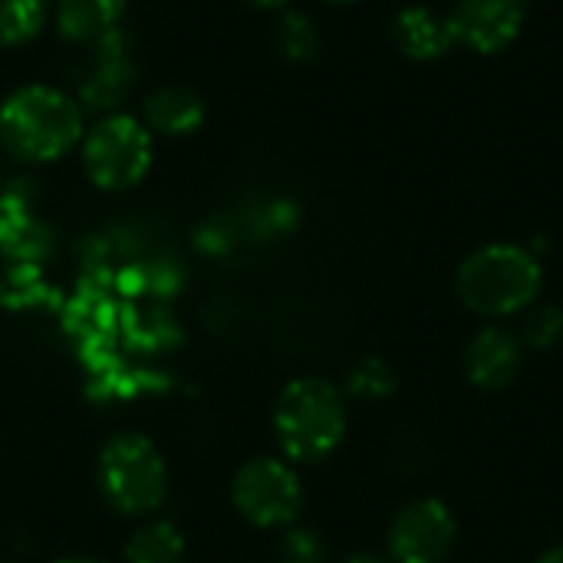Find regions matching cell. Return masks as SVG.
<instances>
[{
	"label": "cell",
	"mask_w": 563,
	"mask_h": 563,
	"mask_svg": "<svg viewBox=\"0 0 563 563\" xmlns=\"http://www.w3.org/2000/svg\"><path fill=\"white\" fill-rule=\"evenodd\" d=\"M86 135V112L76 96L30 82L0 102V148L26 165L66 158Z\"/></svg>",
	"instance_id": "cell-1"
},
{
	"label": "cell",
	"mask_w": 563,
	"mask_h": 563,
	"mask_svg": "<svg viewBox=\"0 0 563 563\" xmlns=\"http://www.w3.org/2000/svg\"><path fill=\"white\" fill-rule=\"evenodd\" d=\"M544 290V267L534 251L495 241L475 247L455 271V294L465 310L488 323L528 313Z\"/></svg>",
	"instance_id": "cell-2"
},
{
	"label": "cell",
	"mask_w": 563,
	"mask_h": 563,
	"mask_svg": "<svg viewBox=\"0 0 563 563\" xmlns=\"http://www.w3.org/2000/svg\"><path fill=\"white\" fill-rule=\"evenodd\" d=\"M274 435L290 465H317L330 459L346 435V396L323 376L290 379L274 399Z\"/></svg>",
	"instance_id": "cell-3"
},
{
	"label": "cell",
	"mask_w": 563,
	"mask_h": 563,
	"mask_svg": "<svg viewBox=\"0 0 563 563\" xmlns=\"http://www.w3.org/2000/svg\"><path fill=\"white\" fill-rule=\"evenodd\" d=\"M96 485L112 511L145 518L168 498V468L162 452L145 435L119 432L99 449Z\"/></svg>",
	"instance_id": "cell-4"
},
{
	"label": "cell",
	"mask_w": 563,
	"mask_h": 563,
	"mask_svg": "<svg viewBox=\"0 0 563 563\" xmlns=\"http://www.w3.org/2000/svg\"><path fill=\"white\" fill-rule=\"evenodd\" d=\"M79 155L86 178L99 191H129L148 175L155 148L142 119L129 112H109L86 129Z\"/></svg>",
	"instance_id": "cell-5"
},
{
	"label": "cell",
	"mask_w": 563,
	"mask_h": 563,
	"mask_svg": "<svg viewBox=\"0 0 563 563\" xmlns=\"http://www.w3.org/2000/svg\"><path fill=\"white\" fill-rule=\"evenodd\" d=\"M231 501L238 515L254 528H290L303 511V485L287 459L261 455L234 472Z\"/></svg>",
	"instance_id": "cell-6"
},
{
	"label": "cell",
	"mask_w": 563,
	"mask_h": 563,
	"mask_svg": "<svg viewBox=\"0 0 563 563\" xmlns=\"http://www.w3.org/2000/svg\"><path fill=\"white\" fill-rule=\"evenodd\" d=\"M459 544L455 511L442 498L406 501L386 531L389 563H445Z\"/></svg>",
	"instance_id": "cell-7"
},
{
	"label": "cell",
	"mask_w": 563,
	"mask_h": 563,
	"mask_svg": "<svg viewBox=\"0 0 563 563\" xmlns=\"http://www.w3.org/2000/svg\"><path fill=\"white\" fill-rule=\"evenodd\" d=\"M531 13V0H455L449 20L455 40L478 56H495L508 49Z\"/></svg>",
	"instance_id": "cell-8"
},
{
	"label": "cell",
	"mask_w": 563,
	"mask_h": 563,
	"mask_svg": "<svg viewBox=\"0 0 563 563\" xmlns=\"http://www.w3.org/2000/svg\"><path fill=\"white\" fill-rule=\"evenodd\" d=\"M125 46H129L125 30H115L106 40L89 46L92 49V69L86 73V79L76 89L82 112L86 109L96 115L122 112V102L129 99V92L135 86V66H132Z\"/></svg>",
	"instance_id": "cell-9"
},
{
	"label": "cell",
	"mask_w": 563,
	"mask_h": 563,
	"mask_svg": "<svg viewBox=\"0 0 563 563\" xmlns=\"http://www.w3.org/2000/svg\"><path fill=\"white\" fill-rule=\"evenodd\" d=\"M521 366H525V343L505 323L482 327L462 353L465 379L482 393L508 389L518 379Z\"/></svg>",
	"instance_id": "cell-10"
},
{
	"label": "cell",
	"mask_w": 563,
	"mask_h": 563,
	"mask_svg": "<svg viewBox=\"0 0 563 563\" xmlns=\"http://www.w3.org/2000/svg\"><path fill=\"white\" fill-rule=\"evenodd\" d=\"M393 43L402 56L416 59V63H432L442 59L445 53H452V46H459L455 40V26L445 13L412 3L402 7L393 20Z\"/></svg>",
	"instance_id": "cell-11"
},
{
	"label": "cell",
	"mask_w": 563,
	"mask_h": 563,
	"mask_svg": "<svg viewBox=\"0 0 563 563\" xmlns=\"http://www.w3.org/2000/svg\"><path fill=\"white\" fill-rule=\"evenodd\" d=\"M205 99L191 86H162L145 96L142 102V122L152 135L162 139H185L195 135L205 125Z\"/></svg>",
	"instance_id": "cell-12"
},
{
	"label": "cell",
	"mask_w": 563,
	"mask_h": 563,
	"mask_svg": "<svg viewBox=\"0 0 563 563\" xmlns=\"http://www.w3.org/2000/svg\"><path fill=\"white\" fill-rule=\"evenodd\" d=\"M125 0H53V23L66 43L92 46L122 30Z\"/></svg>",
	"instance_id": "cell-13"
},
{
	"label": "cell",
	"mask_w": 563,
	"mask_h": 563,
	"mask_svg": "<svg viewBox=\"0 0 563 563\" xmlns=\"http://www.w3.org/2000/svg\"><path fill=\"white\" fill-rule=\"evenodd\" d=\"M125 563H181L185 561V538L172 521H148L142 525L125 551H122Z\"/></svg>",
	"instance_id": "cell-14"
},
{
	"label": "cell",
	"mask_w": 563,
	"mask_h": 563,
	"mask_svg": "<svg viewBox=\"0 0 563 563\" xmlns=\"http://www.w3.org/2000/svg\"><path fill=\"white\" fill-rule=\"evenodd\" d=\"M49 20V0H0V49L26 46Z\"/></svg>",
	"instance_id": "cell-15"
},
{
	"label": "cell",
	"mask_w": 563,
	"mask_h": 563,
	"mask_svg": "<svg viewBox=\"0 0 563 563\" xmlns=\"http://www.w3.org/2000/svg\"><path fill=\"white\" fill-rule=\"evenodd\" d=\"M274 46L290 63H310L320 53V30L307 13L287 7L274 23Z\"/></svg>",
	"instance_id": "cell-16"
},
{
	"label": "cell",
	"mask_w": 563,
	"mask_h": 563,
	"mask_svg": "<svg viewBox=\"0 0 563 563\" xmlns=\"http://www.w3.org/2000/svg\"><path fill=\"white\" fill-rule=\"evenodd\" d=\"M396 389L399 376L383 356H363L346 376V393L360 402H386L396 396Z\"/></svg>",
	"instance_id": "cell-17"
},
{
	"label": "cell",
	"mask_w": 563,
	"mask_h": 563,
	"mask_svg": "<svg viewBox=\"0 0 563 563\" xmlns=\"http://www.w3.org/2000/svg\"><path fill=\"white\" fill-rule=\"evenodd\" d=\"M521 343L525 350H534V353H551L563 343V307L558 303H534L521 323Z\"/></svg>",
	"instance_id": "cell-18"
},
{
	"label": "cell",
	"mask_w": 563,
	"mask_h": 563,
	"mask_svg": "<svg viewBox=\"0 0 563 563\" xmlns=\"http://www.w3.org/2000/svg\"><path fill=\"white\" fill-rule=\"evenodd\" d=\"M280 563H330V548L320 531L313 528H287L277 544Z\"/></svg>",
	"instance_id": "cell-19"
},
{
	"label": "cell",
	"mask_w": 563,
	"mask_h": 563,
	"mask_svg": "<svg viewBox=\"0 0 563 563\" xmlns=\"http://www.w3.org/2000/svg\"><path fill=\"white\" fill-rule=\"evenodd\" d=\"M340 563H389V558H383V554H373V551H356V554L343 558Z\"/></svg>",
	"instance_id": "cell-20"
},
{
	"label": "cell",
	"mask_w": 563,
	"mask_h": 563,
	"mask_svg": "<svg viewBox=\"0 0 563 563\" xmlns=\"http://www.w3.org/2000/svg\"><path fill=\"white\" fill-rule=\"evenodd\" d=\"M244 3H251V7H257V10H287L294 0H244Z\"/></svg>",
	"instance_id": "cell-21"
},
{
	"label": "cell",
	"mask_w": 563,
	"mask_h": 563,
	"mask_svg": "<svg viewBox=\"0 0 563 563\" xmlns=\"http://www.w3.org/2000/svg\"><path fill=\"white\" fill-rule=\"evenodd\" d=\"M534 563H563V544L551 548V551H544V554H541Z\"/></svg>",
	"instance_id": "cell-22"
},
{
	"label": "cell",
	"mask_w": 563,
	"mask_h": 563,
	"mask_svg": "<svg viewBox=\"0 0 563 563\" xmlns=\"http://www.w3.org/2000/svg\"><path fill=\"white\" fill-rule=\"evenodd\" d=\"M56 563H102V561H96V558H63V561H56Z\"/></svg>",
	"instance_id": "cell-23"
},
{
	"label": "cell",
	"mask_w": 563,
	"mask_h": 563,
	"mask_svg": "<svg viewBox=\"0 0 563 563\" xmlns=\"http://www.w3.org/2000/svg\"><path fill=\"white\" fill-rule=\"evenodd\" d=\"M323 3H336V7H343V3H356V0H323Z\"/></svg>",
	"instance_id": "cell-24"
},
{
	"label": "cell",
	"mask_w": 563,
	"mask_h": 563,
	"mask_svg": "<svg viewBox=\"0 0 563 563\" xmlns=\"http://www.w3.org/2000/svg\"><path fill=\"white\" fill-rule=\"evenodd\" d=\"M0 188H3V172H0Z\"/></svg>",
	"instance_id": "cell-25"
},
{
	"label": "cell",
	"mask_w": 563,
	"mask_h": 563,
	"mask_svg": "<svg viewBox=\"0 0 563 563\" xmlns=\"http://www.w3.org/2000/svg\"><path fill=\"white\" fill-rule=\"evenodd\" d=\"M0 563H10V561H0Z\"/></svg>",
	"instance_id": "cell-26"
}]
</instances>
